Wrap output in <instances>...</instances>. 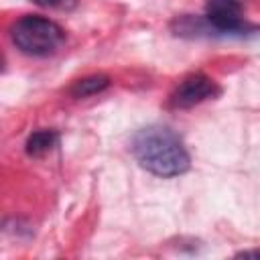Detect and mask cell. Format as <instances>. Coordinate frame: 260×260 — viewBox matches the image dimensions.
<instances>
[{
	"label": "cell",
	"instance_id": "cell-1",
	"mask_svg": "<svg viewBox=\"0 0 260 260\" xmlns=\"http://www.w3.org/2000/svg\"><path fill=\"white\" fill-rule=\"evenodd\" d=\"M130 150L138 165L156 177H179L189 171L191 158L181 138L167 126L140 128L130 142Z\"/></svg>",
	"mask_w": 260,
	"mask_h": 260
},
{
	"label": "cell",
	"instance_id": "cell-2",
	"mask_svg": "<svg viewBox=\"0 0 260 260\" xmlns=\"http://www.w3.org/2000/svg\"><path fill=\"white\" fill-rule=\"evenodd\" d=\"M10 39L14 47L30 57H49L59 51L65 41V30L51 18L39 14L20 16L10 24Z\"/></svg>",
	"mask_w": 260,
	"mask_h": 260
},
{
	"label": "cell",
	"instance_id": "cell-3",
	"mask_svg": "<svg viewBox=\"0 0 260 260\" xmlns=\"http://www.w3.org/2000/svg\"><path fill=\"white\" fill-rule=\"evenodd\" d=\"M205 18L217 37H240L246 32L240 0H207Z\"/></svg>",
	"mask_w": 260,
	"mask_h": 260
},
{
	"label": "cell",
	"instance_id": "cell-4",
	"mask_svg": "<svg viewBox=\"0 0 260 260\" xmlns=\"http://www.w3.org/2000/svg\"><path fill=\"white\" fill-rule=\"evenodd\" d=\"M217 93H219V87L215 85L213 79H209L203 73H195V75L185 77L175 87V91L169 98V104H171V108L187 110V108H193V106H197V104H201V102H205Z\"/></svg>",
	"mask_w": 260,
	"mask_h": 260
},
{
	"label": "cell",
	"instance_id": "cell-5",
	"mask_svg": "<svg viewBox=\"0 0 260 260\" xmlns=\"http://www.w3.org/2000/svg\"><path fill=\"white\" fill-rule=\"evenodd\" d=\"M59 142V134L55 130H37L26 140V152L30 156H43L53 150Z\"/></svg>",
	"mask_w": 260,
	"mask_h": 260
},
{
	"label": "cell",
	"instance_id": "cell-6",
	"mask_svg": "<svg viewBox=\"0 0 260 260\" xmlns=\"http://www.w3.org/2000/svg\"><path fill=\"white\" fill-rule=\"evenodd\" d=\"M108 85H110V79L106 75H89V77L77 79L71 85V95L73 98H87V95H93V93L106 89Z\"/></svg>",
	"mask_w": 260,
	"mask_h": 260
},
{
	"label": "cell",
	"instance_id": "cell-7",
	"mask_svg": "<svg viewBox=\"0 0 260 260\" xmlns=\"http://www.w3.org/2000/svg\"><path fill=\"white\" fill-rule=\"evenodd\" d=\"M30 2L45 8H55V10H71L77 4V0H30Z\"/></svg>",
	"mask_w": 260,
	"mask_h": 260
},
{
	"label": "cell",
	"instance_id": "cell-8",
	"mask_svg": "<svg viewBox=\"0 0 260 260\" xmlns=\"http://www.w3.org/2000/svg\"><path fill=\"white\" fill-rule=\"evenodd\" d=\"M238 258H260V250H244L238 254Z\"/></svg>",
	"mask_w": 260,
	"mask_h": 260
}]
</instances>
